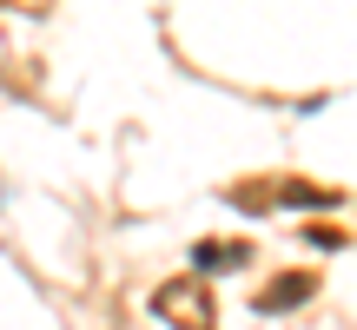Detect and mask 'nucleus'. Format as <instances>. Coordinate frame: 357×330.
I'll list each match as a JSON object with an SVG mask.
<instances>
[{"mask_svg":"<svg viewBox=\"0 0 357 330\" xmlns=\"http://www.w3.org/2000/svg\"><path fill=\"white\" fill-rule=\"evenodd\" d=\"M153 311H159L166 324H185V330L218 324V304H212V284H205V278H172V284H159V291H153Z\"/></svg>","mask_w":357,"mask_h":330,"instance_id":"1","label":"nucleus"},{"mask_svg":"<svg viewBox=\"0 0 357 330\" xmlns=\"http://www.w3.org/2000/svg\"><path fill=\"white\" fill-rule=\"evenodd\" d=\"M199 265H245V244H199Z\"/></svg>","mask_w":357,"mask_h":330,"instance_id":"3","label":"nucleus"},{"mask_svg":"<svg viewBox=\"0 0 357 330\" xmlns=\"http://www.w3.org/2000/svg\"><path fill=\"white\" fill-rule=\"evenodd\" d=\"M311 291H318V278H311V271H291V278H278V284H265V291H258V317H278V311L305 304Z\"/></svg>","mask_w":357,"mask_h":330,"instance_id":"2","label":"nucleus"}]
</instances>
